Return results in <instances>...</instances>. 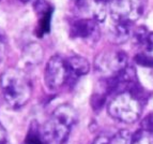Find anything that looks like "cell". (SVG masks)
<instances>
[{"mask_svg": "<svg viewBox=\"0 0 153 144\" xmlns=\"http://www.w3.org/2000/svg\"><path fill=\"white\" fill-rule=\"evenodd\" d=\"M141 129H143L146 131H148L153 134V111H151L148 115L145 116L143 118V122H141Z\"/></svg>", "mask_w": 153, "mask_h": 144, "instance_id": "9a60e30c", "label": "cell"}, {"mask_svg": "<svg viewBox=\"0 0 153 144\" xmlns=\"http://www.w3.org/2000/svg\"><path fill=\"white\" fill-rule=\"evenodd\" d=\"M3 99L11 109L25 106L32 95V84L28 74L19 68H8L0 75Z\"/></svg>", "mask_w": 153, "mask_h": 144, "instance_id": "6da1fadb", "label": "cell"}, {"mask_svg": "<svg viewBox=\"0 0 153 144\" xmlns=\"http://www.w3.org/2000/svg\"><path fill=\"white\" fill-rule=\"evenodd\" d=\"M0 144H10L8 140V136H7V131L1 124H0Z\"/></svg>", "mask_w": 153, "mask_h": 144, "instance_id": "2e32d148", "label": "cell"}, {"mask_svg": "<svg viewBox=\"0 0 153 144\" xmlns=\"http://www.w3.org/2000/svg\"><path fill=\"white\" fill-rule=\"evenodd\" d=\"M43 58V50L41 45L36 42L26 45L22 53V59L26 67H34L41 62Z\"/></svg>", "mask_w": 153, "mask_h": 144, "instance_id": "30bf717a", "label": "cell"}, {"mask_svg": "<svg viewBox=\"0 0 153 144\" xmlns=\"http://www.w3.org/2000/svg\"><path fill=\"white\" fill-rule=\"evenodd\" d=\"M68 73H69V81L68 85H74L79 77L84 76L89 72L90 64L85 57L79 55H72L65 59Z\"/></svg>", "mask_w": 153, "mask_h": 144, "instance_id": "ba28073f", "label": "cell"}, {"mask_svg": "<svg viewBox=\"0 0 153 144\" xmlns=\"http://www.w3.org/2000/svg\"><path fill=\"white\" fill-rule=\"evenodd\" d=\"M128 66V58L120 49L105 50L94 60V69L102 79H110L118 75Z\"/></svg>", "mask_w": 153, "mask_h": 144, "instance_id": "277c9868", "label": "cell"}, {"mask_svg": "<svg viewBox=\"0 0 153 144\" xmlns=\"http://www.w3.org/2000/svg\"><path fill=\"white\" fill-rule=\"evenodd\" d=\"M109 144H132V134L128 130H120L110 138Z\"/></svg>", "mask_w": 153, "mask_h": 144, "instance_id": "4fadbf2b", "label": "cell"}, {"mask_svg": "<svg viewBox=\"0 0 153 144\" xmlns=\"http://www.w3.org/2000/svg\"><path fill=\"white\" fill-rule=\"evenodd\" d=\"M148 0H108V11L114 21L134 24L143 15Z\"/></svg>", "mask_w": 153, "mask_h": 144, "instance_id": "5b68a950", "label": "cell"}, {"mask_svg": "<svg viewBox=\"0 0 153 144\" xmlns=\"http://www.w3.org/2000/svg\"><path fill=\"white\" fill-rule=\"evenodd\" d=\"M26 144H45L42 134V128L36 121L31 122L27 136L25 140Z\"/></svg>", "mask_w": 153, "mask_h": 144, "instance_id": "8fae6325", "label": "cell"}, {"mask_svg": "<svg viewBox=\"0 0 153 144\" xmlns=\"http://www.w3.org/2000/svg\"><path fill=\"white\" fill-rule=\"evenodd\" d=\"M19 1H21V2H23V3H27V2H29L30 0H19Z\"/></svg>", "mask_w": 153, "mask_h": 144, "instance_id": "d6986e66", "label": "cell"}, {"mask_svg": "<svg viewBox=\"0 0 153 144\" xmlns=\"http://www.w3.org/2000/svg\"><path fill=\"white\" fill-rule=\"evenodd\" d=\"M76 119L77 113L72 106H57L48 121L41 127L45 144H63Z\"/></svg>", "mask_w": 153, "mask_h": 144, "instance_id": "3957f363", "label": "cell"}, {"mask_svg": "<svg viewBox=\"0 0 153 144\" xmlns=\"http://www.w3.org/2000/svg\"><path fill=\"white\" fill-rule=\"evenodd\" d=\"M102 1H105V2H106V1H107V0H102Z\"/></svg>", "mask_w": 153, "mask_h": 144, "instance_id": "ffe728a7", "label": "cell"}, {"mask_svg": "<svg viewBox=\"0 0 153 144\" xmlns=\"http://www.w3.org/2000/svg\"><path fill=\"white\" fill-rule=\"evenodd\" d=\"M145 101V92L138 85L133 89L114 96L108 103V114L120 123L133 124L140 118Z\"/></svg>", "mask_w": 153, "mask_h": 144, "instance_id": "7a4b0ae2", "label": "cell"}, {"mask_svg": "<svg viewBox=\"0 0 153 144\" xmlns=\"http://www.w3.org/2000/svg\"><path fill=\"white\" fill-rule=\"evenodd\" d=\"M70 37L88 44H93L100 39L99 23L91 17H76L70 22Z\"/></svg>", "mask_w": 153, "mask_h": 144, "instance_id": "52a82bcc", "label": "cell"}, {"mask_svg": "<svg viewBox=\"0 0 153 144\" xmlns=\"http://www.w3.org/2000/svg\"><path fill=\"white\" fill-rule=\"evenodd\" d=\"M131 24L118 22L112 20V24L108 28V38L114 44L124 43L130 39L132 31H131Z\"/></svg>", "mask_w": 153, "mask_h": 144, "instance_id": "9c48e42d", "label": "cell"}, {"mask_svg": "<svg viewBox=\"0 0 153 144\" xmlns=\"http://www.w3.org/2000/svg\"><path fill=\"white\" fill-rule=\"evenodd\" d=\"M5 57V44L3 38H0V66L2 64Z\"/></svg>", "mask_w": 153, "mask_h": 144, "instance_id": "e0dca14e", "label": "cell"}, {"mask_svg": "<svg viewBox=\"0 0 153 144\" xmlns=\"http://www.w3.org/2000/svg\"><path fill=\"white\" fill-rule=\"evenodd\" d=\"M0 38H2V36H1V34H0Z\"/></svg>", "mask_w": 153, "mask_h": 144, "instance_id": "44dd1931", "label": "cell"}, {"mask_svg": "<svg viewBox=\"0 0 153 144\" xmlns=\"http://www.w3.org/2000/svg\"><path fill=\"white\" fill-rule=\"evenodd\" d=\"M69 73L65 59L59 55H54L49 58L44 70V82L49 90H58L64 85H68Z\"/></svg>", "mask_w": 153, "mask_h": 144, "instance_id": "8992f818", "label": "cell"}, {"mask_svg": "<svg viewBox=\"0 0 153 144\" xmlns=\"http://www.w3.org/2000/svg\"><path fill=\"white\" fill-rule=\"evenodd\" d=\"M135 62L143 67L153 68V54L149 53H140L135 56Z\"/></svg>", "mask_w": 153, "mask_h": 144, "instance_id": "5bb4252c", "label": "cell"}, {"mask_svg": "<svg viewBox=\"0 0 153 144\" xmlns=\"http://www.w3.org/2000/svg\"><path fill=\"white\" fill-rule=\"evenodd\" d=\"M132 144H153V134L143 129H139L132 134Z\"/></svg>", "mask_w": 153, "mask_h": 144, "instance_id": "7c38bea8", "label": "cell"}, {"mask_svg": "<svg viewBox=\"0 0 153 144\" xmlns=\"http://www.w3.org/2000/svg\"><path fill=\"white\" fill-rule=\"evenodd\" d=\"M110 138L106 136H99L97 138H95V140L92 142V144H109Z\"/></svg>", "mask_w": 153, "mask_h": 144, "instance_id": "ac0fdd59", "label": "cell"}]
</instances>
